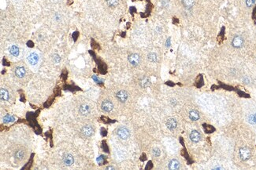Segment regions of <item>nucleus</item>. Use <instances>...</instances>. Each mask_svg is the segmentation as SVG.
Returning <instances> with one entry per match:
<instances>
[{"instance_id": "19", "label": "nucleus", "mask_w": 256, "mask_h": 170, "mask_svg": "<svg viewBox=\"0 0 256 170\" xmlns=\"http://www.w3.org/2000/svg\"><path fill=\"white\" fill-rule=\"evenodd\" d=\"M10 53L14 56H18L20 53V50L17 46H12L10 48Z\"/></svg>"}, {"instance_id": "20", "label": "nucleus", "mask_w": 256, "mask_h": 170, "mask_svg": "<svg viewBox=\"0 0 256 170\" xmlns=\"http://www.w3.org/2000/svg\"><path fill=\"white\" fill-rule=\"evenodd\" d=\"M140 85L143 87V88H147V87H148L149 85H151V80L149 79L148 78H147V77H144L142 79L140 80Z\"/></svg>"}, {"instance_id": "7", "label": "nucleus", "mask_w": 256, "mask_h": 170, "mask_svg": "<svg viewBox=\"0 0 256 170\" xmlns=\"http://www.w3.org/2000/svg\"><path fill=\"white\" fill-rule=\"evenodd\" d=\"M116 96L117 98V100L122 103L126 102L128 98V93L125 90H120L119 92H117V93Z\"/></svg>"}, {"instance_id": "24", "label": "nucleus", "mask_w": 256, "mask_h": 170, "mask_svg": "<svg viewBox=\"0 0 256 170\" xmlns=\"http://www.w3.org/2000/svg\"><path fill=\"white\" fill-rule=\"evenodd\" d=\"M248 122L251 124H256V113L254 114H251L248 117Z\"/></svg>"}, {"instance_id": "8", "label": "nucleus", "mask_w": 256, "mask_h": 170, "mask_svg": "<svg viewBox=\"0 0 256 170\" xmlns=\"http://www.w3.org/2000/svg\"><path fill=\"white\" fill-rule=\"evenodd\" d=\"M113 103L111 102L110 100H106L102 103V109H103L104 112H110L113 110Z\"/></svg>"}, {"instance_id": "3", "label": "nucleus", "mask_w": 256, "mask_h": 170, "mask_svg": "<svg viewBox=\"0 0 256 170\" xmlns=\"http://www.w3.org/2000/svg\"><path fill=\"white\" fill-rule=\"evenodd\" d=\"M244 40L240 35H236L232 40V46L236 49H240L244 46Z\"/></svg>"}, {"instance_id": "11", "label": "nucleus", "mask_w": 256, "mask_h": 170, "mask_svg": "<svg viewBox=\"0 0 256 170\" xmlns=\"http://www.w3.org/2000/svg\"><path fill=\"white\" fill-rule=\"evenodd\" d=\"M14 157L15 159L18 160V161H22L26 157V152L23 149H19L15 152Z\"/></svg>"}, {"instance_id": "4", "label": "nucleus", "mask_w": 256, "mask_h": 170, "mask_svg": "<svg viewBox=\"0 0 256 170\" xmlns=\"http://www.w3.org/2000/svg\"><path fill=\"white\" fill-rule=\"evenodd\" d=\"M94 129L92 126L90 125H87L84 126L81 129V134L84 136V137H90L94 134Z\"/></svg>"}, {"instance_id": "5", "label": "nucleus", "mask_w": 256, "mask_h": 170, "mask_svg": "<svg viewBox=\"0 0 256 170\" xmlns=\"http://www.w3.org/2000/svg\"><path fill=\"white\" fill-rule=\"evenodd\" d=\"M128 61L131 64L132 66L133 67H136L140 65V57L137 53H132L130 56H128Z\"/></svg>"}, {"instance_id": "13", "label": "nucleus", "mask_w": 256, "mask_h": 170, "mask_svg": "<svg viewBox=\"0 0 256 170\" xmlns=\"http://www.w3.org/2000/svg\"><path fill=\"white\" fill-rule=\"evenodd\" d=\"M25 74H26V70L24 69V67L19 66L15 69V75L18 78H20V79L23 78L25 75Z\"/></svg>"}, {"instance_id": "10", "label": "nucleus", "mask_w": 256, "mask_h": 170, "mask_svg": "<svg viewBox=\"0 0 256 170\" xmlns=\"http://www.w3.org/2000/svg\"><path fill=\"white\" fill-rule=\"evenodd\" d=\"M62 161L65 165H66V166H70L74 162V158L70 154H67V155H66L63 157Z\"/></svg>"}, {"instance_id": "27", "label": "nucleus", "mask_w": 256, "mask_h": 170, "mask_svg": "<svg viewBox=\"0 0 256 170\" xmlns=\"http://www.w3.org/2000/svg\"><path fill=\"white\" fill-rule=\"evenodd\" d=\"M54 60L55 62H56V63H58V62L60 61V57L58 56V55H54Z\"/></svg>"}, {"instance_id": "16", "label": "nucleus", "mask_w": 256, "mask_h": 170, "mask_svg": "<svg viewBox=\"0 0 256 170\" xmlns=\"http://www.w3.org/2000/svg\"><path fill=\"white\" fill-rule=\"evenodd\" d=\"M188 116H189V118H190L191 120L193 121V122H196V121H198L200 119V113L196 111V110H192V111H191L189 112V114H188Z\"/></svg>"}, {"instance_id": "23", "label": "nucleus", "mask_w": 256, "mask_h": 170, "mask_svg": "<svg viewBox=\"0 0 256 170\" xmlns=\"http://www.w3.org/2000/svg\"><path fill=\"white\" fill-rule=\"evenodd\" d=\"M14 118L10 114H6V116L3 118L4 123H9V122H14Z\"/></svg>"}, {"instance_id": "21", "label": "nucleus", "mask_w": 256, "mask_h": 170, "mask_svg": "<svg viewBox=\"0 0 256 170\" xmlns=\"http://www.w3.org/2000/svg\"><path fill=\"white\" fill-rule=\"evenodd\" d=\"M107 6L110 8H115L119 4V0H106Z\"/></svg>"}, {"instance_id": "18", "label": "nucleus", "mask_w": 256, "mask_h": 170, "mask_svg": "<svg viewBox=\"0 0 256 170\" xmlns=\"http://www.w3.org/2000/svg\"><path fill=\"white\" fill-rule=\"evenodd\" d=\"M182 4L186 9H191L196 4V0H182Z\"/></svg>"}, {"instance_id": "2", "label": "nucleus", "mask_w": 256, "mask_h": 170, "mask_svg": "<svg viewBox=\"0 0 256 170\" xmlns=\"http://www.w3.org/2000/svg\"><path fill=\"white\" fill-rule=\"evenodd\" d=\"M117 134L119 136L120 139H122L123 140H127L129 136H130V132L126 127H124V126H122L117 129Z\"/></svg>"}, {"instance_id": "6", "label": "nucleus", "mask_w": 256, "mask_h": 170, "mask_svg": "<svg viewBox=\"0 0 256 170\" xmlns=\"http://www.w3.org/2000/svg\"><path fill=\"white\" fill-rule=\"evenodd\" d=\"M39 55L37 54L35 52H33L31 53L28 56V61L31 65H36L38 63H39Z\"/></svg>"}, {"instance_id": "28", "label": "nucleus", "mask_w": 256, "mask_h": 170, "mask_svg": "<svg viewBox=\"0 0 256 170\" xmlns=\"http://www.w3.org/2000/svg\"><path fill=\"white\" fill-rule=\"evenodd\" d=\"M103 156L102 155L98 159V162H100V163H102V162H103Z\"/></svg>"}, {"instance_id": "17", "label": "nucleus", "mask_w": 256, "mask_h": 170, "mask_svg": "<svg viewBox=\"0 0 256 170\" xmlns=\"http://www.w3.org/2000/svg\"><path fill=\"white\" fill-rule=\"evenodd\" d=\"M169 169L172 170H176L180 169V162L177 159H173L169 163Z\"/></svg>"}, {"instance_id": "9", "label": "nucleus", "mask_w": 256, "mask_h": 170, "mask_svg": "<svg viewBox=\"0 0 256 170\" xmlns=\"http://www.w3.org/2000/svg\"><path fill=\"white\" fill-rule=\"evenodd\" d=\"M190 140L193 143H198L201 140V135L200 132L197 130H192L190 133Z\"/></svg>"}, {"instance_id": "22", "label": "nucleus", "mask_w": 256, "mask_h": 170, "mask_svg": "<svg viewBox=\"0 0 256 170\" xmlns=\"http://www.w3.org/2000/svg\"><path fill=\"white\" fill-rule=\"evenodd\" d=\"M148 60L151 62H153L155 63L158 60V56L156 55V53H151L148 54Z\"/></svg>"}, {"instance_id": "26", "label": "nucleus", "mask_w": 256, "mask_h": 170, "mask_svg": "<svg viewBox=\"0 0 256 170\" xmlns=\"http://www.w3.org/2000/svg\"><path fill=\"white\" fill-rule=\"evenodd\" d=\"M153 154H154V155L155 157H158V156L160 155V154H161V151H160V150L158 149V148H155V149L153 150Z\"/></svg>"}, {"instance_id": "29", "label": "nucleus", "mask_w": 256, "mask_h": 170, "mask_svg": "<svg viewBox=\"0 0 256 170\" xmlns=\"http://www.w3.org/2000/svg\"><path fill=\"white\" fill-rule=\"evenodd\" d=\"M107 169H114V167H113V166H109V167H107Z\"/></svg>"}, {"instance_id": "14", "label": "nucleus", "mask_w": 256, "mask_h": 170, "mask_svg": "<svg viewBox=\"0 0 256 170\" xmlns=\"http://www.w3.org/2000/svg\"><path fill=\"white\" fill-rule=\"evenodd\" d=\"M90 112H91V108L90 107L88 104H82L80 107V109H79V112L81 115H88L89 114Z\"/></svg>"}, {"instance_id": "25", "label": "nucleus", "mask_w": 256, "mask_h": 170, "mask_svg": "<svg viewBox=\"0 0 256 170\" xmlns=\"http://www.w3.org/2000/svg\"><path fill=\"white\" fill-rule=\"evenodd\" d=\"M255 3V0H246V5L248 8H251Z\"/></svg>"}, {"instance_id": "15", "label": "nucleus", "mask_w": 256, "mask_h": 170, "mask_svg": "<svg viewBox=\"0 0 256 170\" xmlns=\"http://www.w3.org/2000/svg\"><path fill=\"white\" fill-rule=\"evenodd\" d=\"M0 98L2 101H7L10 99L9 92L6 90V89L1 88L0 90Z\"/></svg>"}, {"instance_id": "1", "label": "nucleus", "mask_w": 256, "mask_h": 170, "mask_svg": "<svg viewBox=\"0 0 256 170\" xmlns=\"http://www.w3.org/2000/svg\"><path fill=\"white\" fill-rule=\"evenodd\" d=\"M239 155H240V158L242 161H247L251 158V149L247 147H241L240 149V151H239Z\"/></svg>"}, {"instance_id": "12", "label": "nucleus", "mask_w": 256, "mask_h": 170, "mask_svg": "<svg viewBox=\"0 0 256 170\" xmlns=\"http://www.w3.org/2000/svg\"><path fill=\"white\" fill-rule=\"evenodd\" d=\"M166 126L170 130H173L177 127V122L175 118H169L166 121Z\"/></svg>"}]
</instances>
